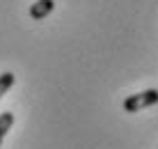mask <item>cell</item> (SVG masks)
<instances>
[{
  "label": "cell",
  "instance_id": "cell-3",
  "mask_svg": "<svg viewBox=\"0 0 158 149\" xmlns=\"http://www.w3.org/2000/svg\"><path fill=\"white\" fill-rule=\"evenodd\" d=\"M12 126H14V113H2L0 115V147H2V140Z\"/></svg>",
  "mask_w": 158,
  "mask_h": 149
},
{
  "label": "cell",
  "instance_id": "cell-1",
  "mask_svg": "<svg viewBox=\"0 0 158 149\" xmlns=\"http://www.w3.org/2000/svg\"><path fill=\"white\" fill-rule=\"evenodd\" d=\"M158 101V90H144V92H140V94H131L126 101H124V110L126 113H138V110H142V108H149V106H154V103Z\"/></svg>",
  "mask_w": 158,
  "mask_h": 149
},
{
  "label": "cell",
  "instance_id": "cell-2",
  "mask_svg": "<svg viewBox=\"0 0 158 149\" xmlns=\"http://www.w3.org/2000/svg\"><path fill=\"white\" fill-rule=\"evenodd\" d=\"M53 7H55L53 0H37V2L30 7V16L35 21H41V19H46V16L53 12Z\"/></svg>",
  "mask_w": 158,
  "mask_h": 149
},
{
  "label": "cell",
  "instance_id": "cell-4",
  "mask_svg": "<svg viewBox=\"0 0 158 149\" xmlns=\"http://www.w3.org/2000/svg\"><path fill=\"white\" fill-rule=\"evenodd\" d=\"M14 74L12 71H5V74H0V99H2L5 94H7V90L14 85Z\"/></svg>",
  "mask_w": 158,
  "mask_h": 149
}]
</instances>
